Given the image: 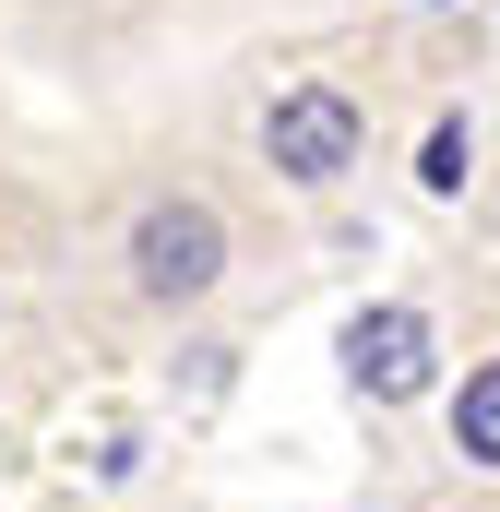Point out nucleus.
<instances>
[{"mask_svg": "<svg viewBox=\"0 0 500 512\" xmlns=\"http://www.w3.org/2000/svg\"><path fill=\"white\" fill-rule=\"evenodd\" d=\"M346 358H358L370 393H417L429 382V322H417V310H358V322H346Z\"/></svg>", "mask_w": 500, "mask_h": 512, "instance_id": "nucleus-3", "label": "nucleus"}, {"mask_svg": "<svg viewBox=\"0 0 500 512\" xmlns=\"http://www.w3.org/2000/svg\"><path fill=\"white\" fill-rule=\"evenodd\" d=\"M465 167H477V131H465V120H441V131H429V167H417V179H429V191H465Z\"/></svg>", "mask_w": 500, "mask_h": 512, "instance_id": "nucleus-5", "label": "nucleus"}, {"mask_svg": "<svg viewBox=\"0 0 500 512\" xmlns=\"http://www.w3.org/2000/svg\"><path fill=\"white\" fill-rule=\"evenodd\" d=\"M131 274H143V298H203V286L227 274L215 203H155V215L131 227Z\"/></svg>", "mask_w": 500, "mask_h": 512, "instance_id": "nucleus-1", "label": "nucleus"}, {"mask_svg": "<svg viewBox=\"0 0 500 512\" xmlns=\"http://www.w3.org/2000/svg\"><path fill=\"white\" fill-rule=\"evenodd\" d=\"M453 441H465L477 465H500V358L465 370V393H453Z\"/></svg>", "mask_w": 500, "mask_h": 512, "instance_id": "nucleus-4", "label": "nucleus"}, {"mask_svg": "<svg viewBox=\"0 0 500 512\" xmlns=\"http://www.w3.org/2000/svg\"><path fill=\"white\" fill-rule=\"evenodd\" d=\"M262 155H274L286 179H346V167H358V108H346L334 84H298V96H274Z\"/></svg>", "mask_w": 500, "mask_h": 512, "instance_id": "nucleus-2", "label": "nucleus"}]
</instances>
